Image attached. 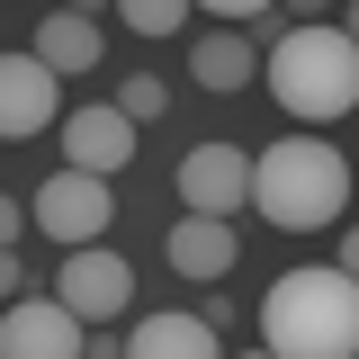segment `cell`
I'll return each mask as SVG.
<instances>
[{
    "label": "cell",
    "mask_w": 359,
    "mask_h": 359,
    "mask_svg": "<svg viewBox=\"0 0 359 359\" xmlns=\"http://www.w3.org/2000/svg\"><path fill=\"white\" fill-rule=\"evenodd\" d=\"M261 341L278 359H341L359 341V269H287L261 297Z\"/></svg>",
    "instance_id": "obj_1"
},
{
    "label": "cell",
    "mask_w": 359,
    "mask_h": 359,
    "mask_svg": "<svg viewBox=\"0 0 359 359\" xmlns=\"http://www.w3.org/2000/svg\"><path fill=\"white\" fill-rule=\"evenodd\" d=\"M261 81L269 99L287 108V117H306V126H332V117H351L359 99V45L351 27H332V18H306V27H287L278 45H261Z\"/></svg>",
    "instance_id": "obj_2"
},
{
    "label": "cell",
    "mask_w": 359,
    "mask_h": 359,
    "mask_svg": "<svg viewBox=\"0 0 359 359\" xmlns=\"http://www.w3.org/2000/svg\"><path fill=\"white\" fill-rule=\"evenodd\" d=\"M243 207L261 224H278V233H323L351 207V162L332 144H314V135H287V144H269L252 162V198Z\"/></svg>",
    "instance_id": "obj_3"
},
{
    "label": "cell",
    "mask_w": 359,
    "mask_h": 359,
    "mask_svg": "<svg viewBox=\"0 0 359 359\" xmlns=\"http://www.w3.org/2000/svg\"><path fill=\"white\" fill-rule=\"evenodd\" d=\"M27 224H45V233L72 252V243H99V233L117 224V198H108V180H99V171H72V162H63V171L36 189Z\"/></svg>",
    "instance_id": "obj_4"
},
{
    "label": "cell",
    "mask_w": 359,
    "mask_h": 359,
    "mask_svg": "<svg viewBox=\"0 0 359 359\" xmlns=\"http://www.w3.org/2000/svg\"><path fill=\"white\" fill-rule=\"evenodd\" d=\"M54 297L81 314V323H117L126 314V297H135V269L108 252V243H72L63 252V269H54Z\"/></svg>",
    "instance_id": "obj_5"
},
{
    "label": "cell",
    "mask_w": 359,
    "mask_h": 359,
    "mask_svg": "<svg viewBox=\"0 0 359 359\" xmlns=\"http://www.w3.org/2000/svg\"><path fill=\"white\" fill-rule=\"evenodd\" d=\"M135 153H144V126H135L117 99H108V108H72V117H63V162H72V171L117 180Z\"/></svg>",
    "instance_id": "obj_6"
},
{
    "label": "cell",
    "mask_w": 359,
    "mask_h": 359,
    "mask_svg": "<svg viewBox=\"0 0 359 359\" xmlns=\"http://www.w3.org/2000/svg\"><path fill=\"white\" fill-rule=\"evenodd\" d=\"M81 332L90 323L63 297H9V314H0V359H72Z\"/></svg>",
    "instance_id": "obj_7"
},
{
    "label": "cell",
    "mask_w": 359,
    "mask_h": 359,
    "mask_svg": "<svg viewBox=\"0 0 359 359\" xmlns=\"http://www.w3.org/2000/svg\"><path fill=\"white\" fill-rule=\"evenodd\" d=\"M243 198H252V153L243 144H198L180 162V207L189 216H243Z\"/></svg>",
    "instance_id": "obj_8"
},
{
    "label": "cell",
    "mask_w": 359,
    "mask_h": 359,
    "mask_svg": "<svg viewBox=\"0 0 359 359\" xmlns=\"http://www.w3.org/2000/svg\"><path fill=\"white\" fill-rule=\"evenodd\" d=\"M54 108H63V72H45L36 54H0V144L45 135Z\"/></svg>",
    "instance_id": "obj_9"
},
{
    "label": "cell",
    "mask_w": 359,
    "mask_h": 359,
    "mask_svg": "<svg viewBox=\"0 0 359 359\" xmlns=\"http://www.w3.org/2000/svg\"><path fill=\"white\" fill-rule=\"evenodd\" d=\"M233 261H243V243H233V216H180V224H171V269L189 278V287L224 278Z\"/></svg>",
    "instance_id": "obj_10"
},
{
    "label": "cell",
    "mask_w": 359,
    "mask_h": 359,
    "mask_svg": "<svg viewBox=\"0 0 359 359\" xmlns=\"http://www.w3.org/2000/svg\"><path fill=\"white\" fill-rule=\"evenodd\" d=\"M27 54H36L45 72H99V54H108V45H99V18L45 9V18H36V45H27Z\"/></svg>",
    "instance_id": "obj_11"
},
{
    "label": "cell",
    "mask_w": 359,
    "mask_h": 359,
    "mask_svg": "<svg viewBox=\"0 0 359 359\" xmlns=\"http://www.w3.org/2000/svg\"><path fill=\"white\" fill-rule=\"evenodd\" d=\"M126 359H216V323L207 314H144L126 332Z\"/></svg>",
    "instance_id": "obj_12"
},
{
    "label": "cell",
    "mask_w": 359,
    "mask_h": 359,
    "mask_svg": "<svg viewBox=\"0 0 359 359\" xmlns=\"http://www.w3.org/2000/svg\"><path fill=\"white\" fill-rule=\"evenodd\" d=\"M252 63H261V45L243 36V27H207V36L189 45V72H198V90H216V99L252 81Z\"/></svg>",
    "instance_id": "obj_13"
},
{
    "label": "cell",
    "mask_w": 359,
    "mask_h": 359,
    "mask_svg": "<svg viewBox=\"0 0 359 359\" xmlns=\"http://www.w3.org/2000/svg\"><path fill=\"white\" fill-rule=\"evenodd\" d=\"M117 18H126L135 36H180L189 27V0H108Z\"/></svg>",
    "instance_id": "obj_14"
},
{
    "label": "cell",
    "mask_w": 359,
    "mask_h": 359,
    "mask_svg": "<svg viewBox=\"0 0 359 359\" xmlns=\"http://www.w3.org/2000/svg\"><path fill=\"white\" fill-rule=\"evenodd\" d=\"M117 108H126L135 126H153V117H162V108H171V90L153 81V72H126V81H117Z\"/></svg>",
    "instance_id": "obj_15"
},
{
    "label": "cell",
    "mask_w": 359,
    "mask_h": 359,
    "mask_svg": "<svg viewBox=\"0 0 359 359\" xmlns=\"http://www.w3.org/2000/svg\"><path fill=\"white\" fill-rule=\"evenodd\" d=\"M189 9H216V18H224V27H243V18H261V9H269V0H189Z\"/></svg>",
    "instance_id": "obj_16"
},
{
    "label": "cell",
    "mask_w": 359,
    "mask_h": 359,
    "mask_svg": "<svg viewBox=\"0 0 359 359\" xmlns=\"http://www.w3.org/2000/svg\"><path fill=\"white\" fill-rule=\"evenodd\" d=\"M269 9H278L287 27H306V18H332V0H269Z\"/></svg>",
    "instance_id": "obj_17"
},
{
    "label": "cell",
    "mask_w": 359,
    "mask_h": 359,
    "mask_svg": "<svg viewBox=\"0 0 359 359\" xmlns=\"http://www.w3.org/2000/svg\"><path fill=\"white\" fill-rule=\"evenodd\" d=\"M18 287H27V269H18V252H9V243H0V297H18Z\"/></svg>",
    "instance_id": "obj_18"
},
{
    "label": "cell",
    "mask_w": 359,
    "mask_h": 359,
    "mask_svg": "<svg viewBox=\"0 0 359 359\" xmlns=\"http://www.w3.org/2000/svg\"><path fill=\"white\" fill-rule=\"evenodd\" d=\"M18 224H27V207H18V198H0V243H18Z\"/></svg>",
    "instance_id": "obj_19"
},
{
    "label": "cell",
    "mask_w": 359,
    "mask_h": 359,
    "mask_svg": "<svg viewBox=\"0 0 359 359\" xmlns=\"http://www.w3.org/2000/svg\"><path fill=\"white\" fill-rule=\"evenodd\" d=\"M99 9H108V0H72V18H99Z\"/></svg>",
    "instance_id": "obj_20"
}]
</instances>
